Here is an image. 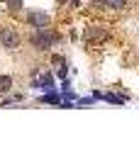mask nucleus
<instances>
[{"instance_id":"nucleus-1","label":"nucleus","mask_w":139,"mask_h":146,"mask_svg":"<svg viewBox=\"0 0 139 146\" xmlns=\"http://www.w3.org/2000/svg\"><path fill=\"white\" fill-rule=\"evenodd\" d=\"M59 36L54 34V32H49L46 27H41V29H37L34 34H32V46L37 49V51H46V49H51L54 44H56Z\"/></svg>"},{"instance_id":"nucleus-7","label":"nucleus","mask_w":139,"mask_h":146,"mask_svg":"<svg viewBox=\"0 0 139 146\" xmlns=\"http://www.w3.org/2000/svg\"><path fill=\"white\" fill-rule=\"evenodd\" d=\"M7 7H10L12 12H20L22 10V0H7Z\"/></svg>"},{"instance_id":"nucleus-3","label":"nucleus","mask_w":139,"mask_h":146,"mask_svg":"<svg viewBox=\"0 0 139 146\" xmlns=\"http://www.w3.org/2000/svg\"><path fill=\"white\" fill-rule=\"evenodd\" d=\"M27 22H29L34 29H41V27H49V22H51V17L46 15V12H39V10H32L29 15H27Z\"/></svg>"},{"instance_id":"nucleus-2","label":"nucleus","mask_w":139,"mask_h":146,"mask_svg":"<svg viewBox=\"0 0 139 146\" xmlns=\"http://www.w3.org/2000/svg\"><path fill=\"white\" fill-rule=\"evenodd\" d=\"M0 44H3V49H10V51H17L22 44L20 34H17L12 27H0Z\"/></svg>"},{"instance_id":"nucleus-8","label":"nucleus","mask_w":139,"mask_h":146,"mask_svg":"<svg viewBox=\"0 0 139 146\" xmlns=\"http://www.w3.org/2000/svg\"><path fill=\"white\" fill-rule=\"evenodd\" d=\"M59 3H66V0H59Z\"/></svg>"},{"instance_id":"nucleus-4","label":"nucleus","mask_w":139,"mask_h":146,"mask_svg":"<svg viewBox=\"0 0 139 146\" xmlns=\"http://www.w3.org/2000/svg\"><path fill=\"white\" fill-rule=\"evenodd\" d=\"M105 36H108V29H103V27H90V29H86L88 42H103Z\"/></svg>"},{"instance_id":"nucleus-5","label":"nucleus","mask_w":139,"mask_h":146,"mask_svg":"<svg viewBox=\"0 0 139 146\" xmlns=\"http://www.w3.org/2000/svg\"><path fill=\"white\" fill-rule=\"evenodd\" d=\"M12 85H15V80H12V76H0V95H7L12 90Z\"/></svg>"},{"instance_id":"nucleus-6","label":"nucleus","mask_w":139,"mask_h":146,"mask_svg":"<svg viewBox=\"0 0 139 146\" xmlns=\"http://www.w3.org/2000/svg\"><path fill=\"white\" fill-rule=\"evenodd\" d=\"M108 7H112V10H124L127 7V0H103Z\"/></svg>"}]
</instances>
